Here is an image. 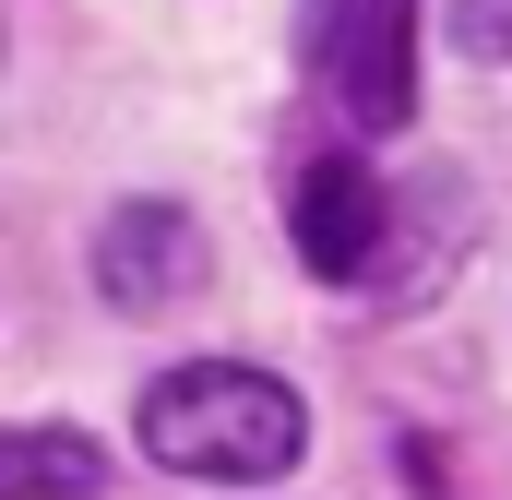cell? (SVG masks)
I'll return each instance as SVG.
<instances>
[{"label": "cell", "instance_id": "cell-1", "mask_svg": "<svg viewBox=\"0 0 512 500\" xmlns=\"http://www.w3.org/2000/svg\"><path fill=\"white\" fill-rule=\"evenodd\" d=\"M143 453L167 477H215V489H262L310 453V405L274 370H239V358H191V370L143 381Z\"/></svg>", "mask_w": 512, "mask_h": 500}, {"label": "cell", "instance_id": "cell-2", "mask_svg": "<svg viewBox=\"0 0 512 500\" xmlns=\"http://www.w3.org/2000/svg\"><path fill=\"white\" fill-rule=\"evenodd\" d=\"M310 72L358 131H393L417 108V0H310Z\"/></svg>", "mask_w": 512, "mask_h": 500}, {"label": "cell", "instance_id": "cell-3", "mask_svg": "<svg viewBox=\"0 0 512 500\" xmlns=\"http://www.w3.org/2000/svg\"><path fill=\"white\" fill-rule=\"evenodd\" d=\"M286 227H298V262H310L322 286L382 274V250H393V191H382V167H358V155H310V167L286 179Z\"/></svg>", "mask_w": 512, "mask_h": 500}, {"label": "cell", "instance_id": "cell-4", "mask_svg": "<svg viewBox=\"0 0 512 500\" xmlns=\"http://www.w3.org/2000/svg\"><path fill=\"white\" fill-rule=\"evenodd\" d=\"M203 274H215V239H203V215H179V203H120V215L96 227V298H108V310H179Z\"/></svg>", "mask_w": 512, "mask_h": 500}, {"label": "cell", "instance_id": "cell-5", "mask_svg": "<svg viewBox=\"0 0 512 500\" xmlns=\"http://www.w3.org/2000/svg\"><path fill=\"white\" fill-rule=\"evenodd\" d=\"M108 453L84 429H0V500H96Z\"/></svg>", "mask_w": 512, "mask_h": 500}, {"label": "cell", "instance_id": "cell-6", "mask_svg": "<svg viewBox=\"0 0 512 500\" xmlns=\"http://www.w3.org/2000/svg\"><path fill=\"white\" fill-rule=\"evenodd\" d=\"M441 36H453L477 72H501L512 60V0H441Z\"/></svg>", "mask_w": 512, "mask_h": 500}]
</instances>
